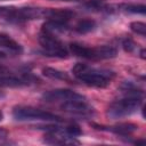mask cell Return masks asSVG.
Here are the masks:
<instances>
[{
	"mask_svg": "<svg viewBox=\"0 0 146 146\" xmlns=\"http://www.w3.org/2000/svg\"><path fill=\"white\" fill-rule=\"evenodd\" d=\"M72 73L82 83L95 88H105L115 78L113 71L95 68L83 63H76L72 67Z\"/></svg>",
	"mask_w": 146,
	"mask_h": 146,
	"instance_id": "cell-1",
	"label": "cell"
},
{
	"mask_svg": "<svg viewBox=\"0 0 146 146\" xmlns=\"http://www.w3.org/2000/svg\"><path fill=\"white\" fill-rule=\"evenodd\" d=\"M143 104V96H136V95H124L123 98L114 100L110 104L106 111V115L108 119L112 120H119L127 116H130L135 112L138 111V108Z\"/></svg>",
	"mask_w": 146,
	"mask_h": 146,
	"instance_id": "cell-2",
	"label": "cell"
},
{
	"mask_svg": "<svg viewBox=\"0 0 146 146\" xmlns=\"http://www.w3.org/2000/svg\"><path fill=\"white\" fill-rule=\"evenodd\" d=\"M70 51L78 57L91 60L108 59L116 56V49L112 46H98V47H88L78 42H73L68 46Z\"/></svg>",
	"mask_w": 146,
	"mask_h": 146,
	"instance_id": "cell-3",
	"label": "cell"
},
{
	"mask_svg": "<svg viewBox=\"0 0 146 146\" xmlns=\"http://www.w3.org/2000/svg\"><path fill=\"white\" fill-rule=\"evenodd\" d=\"M13 117L16 121L22 122H32V121H41V122H60L62 119L48 111H43L33 106H16L11 112Z\"/></svg>",
	"mask_w": 146,
	"mask_h": 146,
	"instance_id": "cell-4",
	"label": "cell"
},
{
	"mask_svg": "<svg viewBox=\"0 0 146 146\" xmlns=\"http://www.w3.org/2000/svg\"><path fill=\"white\" fill-rule=\"evenodd\" d=\"M40 46L43 49V52L47 56L66 58L68 56V50L65 48L64 43L56 36V34L44 27H41V31L38 35Z\"/></svg>",
	"mask_w": 146,
	"mask_h": 146,
	"instance_id": "cell-5",
	"label": "cell"
},
{
	"mask_svg": "<svg viewBox=\"0 0 146 146\" xmlns=\"http://www.w3.org/2000/svg\"><path fill=\"white\" fill-rule=\"evenodd\" d=\"M81 96H82L81 94H79L74 90H71V89H54V90L46 91L42 95L41 99L48 104L62 105L64 103H67L72 99L79 98Z\"/></svg>",
	"mask_w": 146,
	"mask_h": 146,
	"instance_id": "cell-6",
	"label": "cell"
},
{
	"mask_svg": "<svg viewBox=\"0 0 146 146\" xmlns=\"http://www.w3.org/2000/svg\"><path fill=\"white\" fill-rule=\"evenodd\" d=\"M32 79L30 76H14V75H5L0 76V87L3 88H17L30 84Z\"/></svg>",
	"mask_w": 146,
	"mask_h": 146,
	"instance_id": "cell-7",
	"label": "cell"
},
{
	"mask_svg": "<svg viewBox=\"0 0 146 146\" xmlns=\"http://www.w3.org/2000/svg\"><path fill=\"white\" fill-rule=\"evenodd\" d=\"M44 17L64 23H68L74 17V11L70 9H46Z\"/></svg>",
	"mask_w": 146,
	"mask_h": 146,
	"instance_id": "cell-8",
	"label": "cell"
},
{
	"mask_svg": "<svg viewBox=\"0 0 146 146\" xmlns=\"http://www.w3.org/2000/svg\"><path fill=\"white\" fill-rule=\"evenodd\" d=\"M137 129H138V125H137V124L123 122V123H117V124L107 127V129H105V130L111 131V132H113V133H115V135H119V136L127 137V136L133 133L135 131H137Z\"/></svg>",
	"mask_w": 146,
	"mask_h": 146,
	"instance_id": "cell-9",
	"label": "cell"
},
{
	"mask_svg": "<svg viewBox=\"0 0 146 146\" xmlns=\"http://www.w3.org/2000/svg\"><path fill=\"white\" fill-rule=\"evenodd\" d=\"M0 48L7 49L8 51H11L15 54H21L23 51L22 46L6 33H0Z\"/></svg>",
	"mask_w": 146,
	"mask_h": 146,
	"instance_id": "cell-10",
	"label": "cell"
},
{
	"mask_svg": "<svg viewBox=\"0 0 146 146\" xmlns=\"http://www.w3.org/2000/svg\"><path fill=\"white\" fill-rule=\"evenodd\" d=\"M42 74L46 78H49V79H52V80H59V81H66V82L71 81V78L66 72L54 68V67H43L42 68Z\"/></svg>",
	"mask_w": 146,
	"mask_h": 146,
	"instance_id": "cell-11",
	"label": "cell"
},
{
	"mask_svg": "<svg viewBox=\"0 0 146 146\" xmlns=\"http://www.w3.org/2000/svg\"><path fill=\"white\" fill-rule=\"evenodd\" d=\"M95 27H96V22L94 19H91V18H83V19H80L76 23L74 30L78 33H80V34H87V33L94 31Z\"/></svg>",
	"mask_w": 146,
	"mask_h": 146,
	"instance_id": "cell-12",
	"label": "cell"
},
{
	"mask_svg": "<svg viewBox=\"0 0 146 146\" xmlns=\"http://www.w3.org/2000/svg\"><path fill=\"white\" fill-rule=\"evenodd\" d=\"M120 9L122 11H125L129 14L145 15V13H146V6L145 5H137V3H122V5H120Z\"/></svg>",
	"mask_w": 146,
	"mask_h": 146,
	"instance_id": "cell-13",
	"label": "cell"
},
{
	"mask_svg": "<svg viewBox=\"0 0 146 146\" xmlns=\"http://www.w3.org/2000/svg\"><path fill=\"white\" fill-rule=\"evenodd\" d=\"M83 7L92 11H103L107 8V3L105 0H88L83 3Z\"/></svg>",
	"mask_w": 146,
	"mask_h": 146,
	"instance_id": "cell-14",
	"label": "cell"
},
{
	"mask_svg": "<svg viewBox=\"0 0 146 146\" xmlns=\"http://www.w3.org/2000/svg\"><path fill=\"white\" fill-rule=\"evenodd\" d=\"M130 30L138 35H141V36L146 35V24L143 22H138V21L131 22L130 23Z\"/></svg>",
	"mask_w": 146,
	"mask_h": 146,
	"instance_id": "cell-15",
	"label": "cell"
},
{
	"mask_svg": "<svg viewBox=\"0 0 146 146\" xmlns=\"http://www.w3.org/2000/svg\"><path fill=\"white\" fill-rule=\"evenodd\" d=\"M64 130H65V132H66L68 136H71V137H79V136L82 135L81 128H80L78 124H75V123H71V124L64 127Z\"/></svg>",
	"mask_w": 146,
	"mask_h": 146,
	"instance_id": "cell-16",
	"label": "cell"
},
{
	"mask_svg": "<svg viewBox=\"0 0 146 146\" xmlns=\"http://www.w3.org/2000/svg\"><path fill=\"white\" fill-rule=\"evenodd\" d=\"M122 47H123V49H124L125 51L132 52V51L136 49V43H135V41L131 40L130 38H125V39H123V41H122Z\"/></svg>",
	"mask_w": 146,
	"mask_h": 146,
	"instance_id": "cell-17",
	"label": "cell"
},
{
	"mask_svg": "<svg viewBox=\"0 0 146 146\" xmlns=\"http://www.w3.org/2000/svg\"><path fill=\"white\" fill-rule=\"evenodd\" d=\"M14 7H6V6H0V17H2L3 19L7 21V18L9 17V15L11 14Z\"/></svg>",
	"mask_w": 146,
	"mask_h": 146,
	"instance_id": "cell-18",
	"label": "cell"
},
{
	"mask_svg": "<svg viewBox=\"0 0 146 146\" xmlns=\"http://www.w3.org/2000/svg\"><path fill=\"white\" fill-rule=\"evenodd\" d=\"M140 57H141L143 59H145V49H144V48L140 49Z\"/></svg>",
	"mask_w": 146,
	"mask_h": 146,
	"instance_id": "cell-19",
	"label": "cell"
},
{
	"mask_svg": "<svg viewBox=\"0 0 146 146\" xmlns=\"http://www.w3.org/2000/svg\"><path fill=\"white\" fill-rule=\"evenodd\" d=\"M6 71H7V68H6L2 64H0V73H5Z\"/></svg>",
	"mask_w": 146,
	"mask_h": 146,
	"instance_id": "cell-20",
	"label": "cell"
},
{
	"mask_svg": "<svg viewBox=\"0 0 146 146\" xmlns=\"http://www.w3.org/2000/svg\"><path fill=\"white\" fill-rule=\"evenodd\" d=\"M6 135H7V132H6L5 130L0 129V137H3V136H6Z\"/></svg>",
	"mask_w": 146,
	"mask_h": 146,
	"instance_id": "cell-21",
	"label": "cell"
},
{
	"mask_svg": "<svg viewBox=\"0 0 146 146\" xmlns=\"http://www.w3.org/2000/svg\"><path fill=\"white\" fill-rule=\"evenodd\" d=\"M3 120V113H2V111L0 110V122Z\"/></svg>",
	"mask_w": 146,
	"mask_h": 146,
	"instance_id": "cell-22",
	"label": "cell"
},
{
	"mask_svg": "<svg viewBox=\"0 0 146 146\" xmlns=\"http://www.w3.org/2000/svg\"><path fill=\"white\" fill-rule=\"evenodd\" d=\"M6 57V54L3 51H0V58H5Z\"/></svg>",
	"mask_w": 146,
	"mask_h": 146,
	"instance_id": "cell-23",
	"label": "cell"
},
{
	"mask_svg": "<svg viewBox=\"0 0 146 146\" xmlns=\"http://www.w3.org/2000/svg\"><path fill=\"white\" fill-rule=\"evenodd\" d=\"M50 1H78V0H50Z\"/></svg>",
	"mask_w": 146,
	"mask_h": 146,
	"instance_id": "cell-24",
	"label": "cell"
},
{
	"mask_svg": "<svg viewBox=\"0 0 146 146\" xmlns=\"http://www.w3.org/2000/svg\"><path fill=\"white\" fill-rule=\"evenodd\" d=\"M3 97H5V94H3V92H1V91H0V99H2V98H3Z\"/></svg>",
	"mask_w": 146,
	"mask_h": 146,
	"instance_id": "cell-25",
	"label": "cell"
},
{
	"mask_svg": "<svg viewBox=\"0 0 146 146\" xmlns=\"http://www.w3.org/2000/svg\"><path fill=\"white\" fill-rule=\"evenodd\" d=\"M0 1H5V0H0Z\"/></svg>",
	"mask_w": 146,
	"mask_h": 146,
	"instance_id": "cell-26",
	"label": "cell"
}]
</instances>
